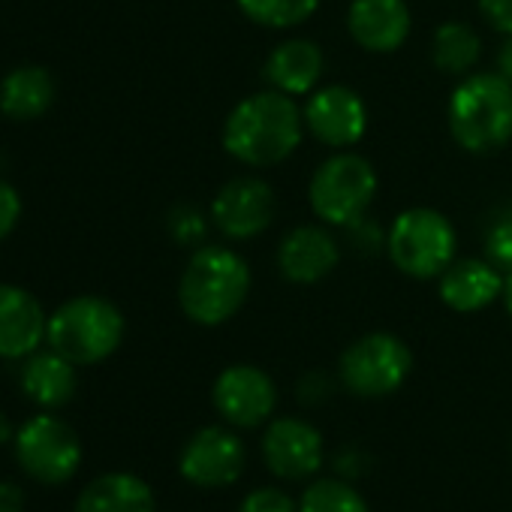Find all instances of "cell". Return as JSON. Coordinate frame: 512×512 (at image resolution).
I'll use <instances>...</instances> for the list:
<instances>
[{
	"label": "cell",
	"mask_w": 512,
	"mask_h": 512,
	"mask_svg": "<svg viewBox=\"0 0 512 512\" xmlns=\"http://www.w3.org/2000/svg\"><path fill=\"white\" fill-rule=\"evenodd\" d=\"M305 115L296 97L275 88L238 100L220 130L223 151L241 166H278L296 154L305 139Z\"/></svg>",
	"instance_id": "1"
},
{
	"label": "cell",
	"mask_w": 512,
	"mask_h": 512,
	"mask_svg": "<svg viewBox=\"0 0 512 512\" xmlns=\"http://www.w3.org/2000/svg\"><path fill=\"white\" fill-rule=\"evenodd\" d=\"M250 266L226 244H199L181 272L178 305L196 326L229 323L250 296Z\"/></svg>",
	"instance_id": "2"
},
{
	"label": "cell",
	"mask_w": 512,
	"mask_h": 512,
	"mask_svg": "<svg viewBox=\"0 0 512 512\" xmlns=\"http://www.w3.org/2000/svg\"><path fill=\"white\" fill-rule=\"evenodd\" d=\"M446 124L467 154H497L512 142V85L500 73H467L449 94Z\"/></svg>",
	"instance_id": "3"
},
{
	"label": "cell",
	"mask_w": 512,
	"mask_h": 512,
	"mask_svg": "<svg viewBox=\"0 0 512 512\" xmlns=\"http://www.w3.org/2000/svg\"><path fill=\"white\" fill-rule=\"evenodd\" d=\"M124 314L103 296H76L49 314L46 344L49 350L79 365L106 362L124 341Z\"/></svg>",
	"instance_id": "4"
},
{
	"label": "cell",
	"mask_w": 512,
	"mask_h": 512,
	"mask_svg": "<svg viewBox=\"0 0 512 512\" xmlns=\"http://www.w3.org/2000/svg\"><path fill=\"white\" fill-rule=\"evenodd\" d=\"M392 266L413 281H437L458 260V235L452 220L437 208H404L386 232Z\"/></svg>",
	"instance_id": "5"
},
{
	"label": "cell",
	"mask_w": 512,
	"mask_h": 512,
	"mask_svg": "<svg viewBox=\"0 0 512 512\" xmlns=\"http://www.w3.org/2000/svg\"><path fill=\"white\" fill-rule=\"evenodd\" d=\"M377 190L380 178L368 157L356 151H335L314 169L308 181V202L320 223L347 229L368 214Z\"/></svg>",
	"instance_id": "6"
},
{
	"label": "cell",
	"mask_w": 512,
	"mask_h": 512,
	"mask_svg": "<svg viewBox=\"0 0 512 512\" xmlns=\"http://www.w3.org/2000/svg\"><path fill=\"white\" fill-rule=\"evenodd\" d=\"M413 371V350L392 332L356 338L338 362L344 389L356 398H386L398 392Z\"/></svg>",
	"instance_id": "7"
},
{
	"label": "cell",
	"mask_w": 512,
	"mask_h": 512,
	"mask_svg": "<svg viewBox=\"0 0 512 512\" xmlns=\"http://www.w3.org/2000/svg\"><path fill=\"white\" fill-rule=\"evenodd\" d=\"M13 455L22 473L43 485H64L82 467V440L55 410L31 416L13 437Z\"/></svg>",
	"instance_id": "8"
},
{
	"label": "cell",
	"mask_w": 512,
	"mask_h": 512,
	"mask_svg": "<svg viewBox=\"0 0 512 512\" xmlns=\"http://www.w3.org/2000/svg\"><path fill=\"white\" fill-rule=\"evenodd\" d=\"M275 211H278L275 190L266 178L238 175L226 181L211 199L208 220L223 238L250 241V238H260L272 226Z\"/></svg>",
	"instance_id": "9"
},
{
	"label": "cell",
	"mask_w": 512,
	"mask_h": 512,
	"mask_svg": "<svg viewBox=\"0 0 512 512\" xmlns=\"http://www.w3.org/2000/svg\"><path fill=\"white\" fill-rule=\"evenodd\" d=\"M305 130L326 148L350 151L368 133V106L350 85H320L302 106Z\"/></svg>",
	"instance_id": "10"
},
{
	"label": "cell",
	"mask_w": 512,
	"mask_h": 512,
	"mask_svg": "<svg viewBox=\"0 0 512 512\" xmlns=\"http://www.w3.org/2000/svg\"><path fill=\"white\" fill-rule=\"evenodd\" d=\"M211 404L235 428H260L278 407V386L263 368L229 365L211 386Z\"/></svg>",
	"instance_id": "11"
},
{
	"label": "cell",
	"mask_w": 512,
	"mask_h": 512,
	"mask_svg": "<svg viewBox=\"0 0 512 512\" xmlns=\"http://www.w3.org/2000/svg\"><path fill=\"white\" fill-rule=\"evenodd\" d=\"M247 452L241 437L223 425L199 428L178 455V473L196 488H226L241 479Z\"/></svg>",
	"instance_id": "12"
},
{
	"label": "cell",
	"mask_w": 512,
	"mask_h": 512,
	"mask_svg": "<svg viewBox=\"0 0 512 512\" xmlns=\"http://www.w3.org/2000/svg\"><path fill=\"white\" fill-rule=\"evenodd\" d=\"M263 461L281 479H311L323 467V434L308 419H275L263 434Z\"/></svg>",
	"instance_id": "13"
},
{
	"label": "cell",
	"mask_w": 512,
	"mask_h": 512,
	"mask_svg": "<svg viewBox=\"0 0 512 512\" xmlns=\"http://www.w3.org/2000/svg\"><path fill=\"white\" fill-rule=\"evenodd\" d=\"M341 263V244L326 223L293 226L278 244V272L284 281L311 287L329 278Z\"/></svg>",
	"instance_id": "14"
},
{
	"label": "cell",
	"mask_w": 512,
	"mask_h": 512,
	"mask_svg": "<svg viewBox=\"0 0 512 512\" xmlns=\"http://www.w3.org/2000/svg\"><path fill=\"white\" fill-rule=\"evenodd\" d=\"M413 28L407 0H353L347 10V31L353 43L371 55L398 52Z\"/></svg>",
	"instance_id": "15"
},
{
	"label": "cell",
	"mask_w": 512,
	"mask_h": 512,
	"mask_svg": "<svg viewBox=\"0 0 512 512\" xmlns=\"http://www.w3.org/2000/svg\"><path fill=\"white\" fill-rule=\"evenodd\" d=\"M503 284L506 272L488 263L485 256L482 260L479 256H464L437 278V296L455 314H479L503 299Z\"/></svg>",
	"instance_id": "16"
},
{
	"label": "cell",
	"mask_w": 512,
	"mask_h": 512,
	"mask_svg": "<svg viewBox=\"0 0 512 512\" xmlns=\"http://www.w3.org/2000/svg\"><path fill=\"white\" fill-rule=\"evenodd\" d=\"M49 317L34 293L0 284V359H28L46 341Z\"/></svg>",
	"instance_id": "17"
},
{
	"label": "cell",
	"mask_w": 512,
	"mask_h": 512,
	"mask_svg": "<svg viewBox=\"0 0 512 512\" xmlns=\"http://www.w3.org/2000/svg\"><path fill=\"white\" fill-rule=\"evenodd\" d=\"M323 73H326V55L314 40L305 37L278 43L263 64L266 85L290 97L314 94L323 82Z\"/></svg>",
	"instance_id": "18"
},
{
	"label": "cell",
	"mask_w": 512,
	"mask_h": 512,
	"mask_svg": "<svg viewBox=\"0 0 512 512\" xmlns=\"http://www.w3.org/2000/svg\"><path fill=\"white\" fill-rule=\"evenodd\" d=\"M19 383L22 392L40 407V410H61L73 401L76 389H79V377H76V365L70 359H64L55 350H37L25 359L22 371H19Z\"/></svg>",
	"instance_id": "19"
},
{
	"label": "cell",
	"mask_w": 512,
	"mask_h": 512,
	"mask_svg": "<svg viewBox=\"0 0 512 512\" xmlns=\"http://www.w3.org/2000/svg\"><path fill=\"white\" fill-rule=\"evenodd\" d=\"M73 512H157L154 488L127 470L94 476L76 497Z\"/></svg>",
	"instance_id": "20"
},
{
	"label": "cell",
	"mask_w": 512,
	"mask_h": 512,
	"mask_svg": "<svg viewBox=\"0 0 512 512\" xmlns=\"http://www.w3.org/2000/svg\"><path fill=\"white\" fill-rule=\"evenodd\" d=\"M55 103V79L43 67H19L0 82V112L13 121H34Z\"/></svg>",
	"instance_id": "21"
},
{
	"label": "cell",
	"mask_w": 512,
	"mask_h": 512,
	"mask_svg": "<svg viewBox=\"0 0 512 512\" xmlns=\"http://www.w3.org/2000/svg\"><path fill=\"white\" fill-rule=\"evenodd\" d=\"M482 55V40L467 22H443L431 37V64L446 76H467Z\"/></svg>",
	"instance_id": "22"
},
{
	"label": "cell",
	"mask_w": 512,
	"mask_h": 512,
	"mask_svg": "<svg viewBox=\"0 0 512 512\" xmlns=\"http://www.w3.org/2000/svg\"><path fill=\"white\" fill-rule=\"evenodd\" d=\"M241 16L269 31H290L305 25L317 10L320 0H235Z\"/></svg>",
	"instance_id": "23"
},
{
	"label": "cell",
	"mask_w": 512,
	"mask_h": 512,
	"mask_svg": "<svg viewBox=\"0 0 512 512\" xmlns=\"http://www.w3.org/2000/svg\"><path fill=\"white\" fill-rule=\"evenodd\" d=\"M299 512H371L365 497L341 476L317 479L299 497Z\"/></svg>",
	"instance_id": "24"
},
{
	"label": "cell",
	"mask_w": 512,
	"mask_h": 512,
	"mask_svg": "<svg viewBox=\"0 0 512 512\" xmlns=\"http://www.w3.org/2000/svg\"><path fill=\"white\" fill-rule=\"evenodd\" d=\"M482 250L485 260L500 272H512V202H500L488 211L482 226Z\"/></svg>",
	"instance_id": "25"
},
{
	"label": "cell",
	"mask_w": 512,
	"mask_h": 512,
	"mask_svg": "<svg viewBox=\"0 0 512 512\" xmlns=\"http://www.w3.org/2000/svg\"><path fill=\"white\" fill-rule=\"evenodd\" d=\"M169 235L184 244V247H199L205 241V232H208V220L199 208L193 205H178L169 211Z\"/></svg>",
	"instance_id": "26"
},
{
	"label": "cell",
	"mask_w": 512,
	"mask_h": 512,
	"mask_svg": "<svg viewBox=\"0 0 512 512\" xmlns=\"http://www.w3.org/2000/svg\"><path fill=\"white\" fill-rule=\"evenodd\" d=\"M235 512H299V503H296L287 491L266 485V488H253V491L238 503Z\"/></svg>",
	"instance_id": "27"
},
{
	"label": "cell",
	"mask_w": 512,
	"mask_h": 512,
	"mask_svg": "<svg viewBox=\"0 0 512 512\" xmlns=\"http://www.w3.org/2000/svg\"><path fill=\"white\" fill-rule=\"evenodd\" d=\"M347 238L359 253H377L386 250V229L374 220V217H359L356 223L347 226Z\"/></svg>",
	"instance_id": "28"
},
{
	"label": "cell",
	"mask_w": 512,
	"mask_h": 512,
	"mask_svg": "<svg viewBox=\"0 0 512 512\" xmlns=\"http://www.w3.org/2000/svg\"><path fill=\"white\" fill-rule=\"evenodd\" d=\"M22 217V196L13 184L0 181V241H4Z\"/></svg>",
	"instance_id": "29"
},
{
	"label": "cell",
	"mask_w": 512,
	"mask_h": 512,
	"mask_svg": "<svg viewBox=\"0 0 512 512\" xmlns=\"http://www.w3.org/2000/svg\"><path fill=\"white\" fill-rule=\"evenodd\" d=\"M485 25L503 37H512V0H479Z\"/></svg>",
	"instance_id": "30"
},
{
	"label": "cell",
	"mask_w": 512,
	"mask_h": 512,
	"mask_svg": "<svg viewBox=\"0 0 512 512\" xmlns=\"http://www.w3.org/2000/svg\"><path fill=\"white\" fill-rule=\"evenodd\" d=\"M329 395H332V383H329V377H326L323 371H311V374L302 377V383H299V398H302V404L314 407V404H323Z\"/></svg>",
	"instance_id": "31"
},
{
	"label": "cell",
	"mask_w": 512,
	"mask_h": 512,
	"mask_svg": "<svg viewBox=\"0 0 512 512\" xmlns=\"http://www.w3.org/2000/svg\"><path fill=\"white\" fill-rule=\"evenodd\" d=\"M0 512H25V494L16 482L0 479Z\"/></svg>",
	"instance_id": "32"
},
{
	"label": "cell",
	"mask_w": 512,
	"mask_h": 512,
	"mask_svg": "<svg viewBox=\"0 0 512 512\" xmlns=\"http://www.w3.org/2000/svg\"><path fill=\"white\" fill-rule=\"evenodd\" d=\"M335 467L341 476H362L365 473V458L356 452V449H344L338 458H335Z\"/></svg>",
	"instance_id": "33"
},
{
	"label": "cell",
	"mask_w": 512,
	"mask_h": 512,
	"mask_svg": "<svg viewBox=\"0 0 512 512\" xmlns=\"http://www.w3.org/2000/svg\"><path fill=\"white\" fill-rule=\"evenodd\" d=\"M497 73L512 85V37H506V43L497 52Z\"/></svg>",
	"instance_id": "34"
},
{
	"label": "cell",
	"mask_w": 512,
	"mask_h": 512,
	"mask_svg": "<svg viewBox=\"0 0 512 512\" xmlns=\"http://www.w3.org/2000/svg\"><path fill=\"white\" fill-rule=\"evenodd\" d=\"M13 437H16V431H13V422H10V416L0 410V446H7V443H13Z\"/></svg>",
	"instance_id": "35"
},
{
	"label": "cell",
	"mask_w": 512,
	"mask_h": 512,
	"mask_svg": "<svg viewBox=\"0 0 512 512\" xmlns=\"http://www.w3.org/2000/svg\"><path fill=\"white\" fill-rule=\"evenodd\" d=\"M503 305L512 317V272H506V284H503Z\"/></svg>",
	"instance_id": "36"
}]
</instances>
